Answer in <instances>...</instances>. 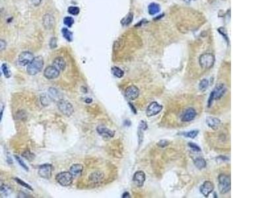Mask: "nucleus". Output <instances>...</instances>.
Returning <instances> with one entry per match:
<instances>
[{"label": "nucleus", "mask_w": 264, "mask_h": 198, "mask_svg": "<svg viewBox=\"0 0 264 198\" xmlns=\"http://www.w3.org/2000/svg\"><path fill=\"white\" fill-rule=\"evenodd\" d=\"M44 67V59L42 56H36L34 58L26 68V71L30 75H35L42 71Z\"/></svg>", "instance_id": "obj_1"}, {"label": "nucleus", "mask_w": 264, "mask_h": 198, "mask_svg": "<svg viewBox=\"0 0 264 198\" xmlns=\"http://www.w3.org/2000/svg\"><path fill=\"white\" fill-rule=\"evenodd\" d=\"M219 180V190L221 193L225 194L230 192L231 188V179L229 175L221 174L218 177Z\"/></svg>", "instance_id": "obj_2"}, {"label": "nucleus", "mask_w": 264, "mask_h": 198, "mask_svg": "<svg viewBox=\"0 0 264 198\" xmlns=\"http://www.w3.org/2000/svg\"><path fill=\"white\" fill-rule=\"evenodd\" d=\"M227 88L223 84H219L215 88L210 94V97L208 100V107L211 106L214 100H219L227 92Z\"/></svg>", "instance_id": "obj_3"}, {"label": "nucleus", "mask_w": 264, "mask_h": 198, "mask_svg": "<svg viewBox=\"0 0 264 198\" xmlns=\"http://www.w3.org/2000/svg\"><path fill=\"white\" fill-rule=\"evenodd\" d=\"M215 60V56L211 53H204L200 57L199 63L203 69L208 70L213 66Z\"/></svg>", "instance_id": "obj_4"}, {"label": "nucleus", "mask_w": 264, "mask_h": 198, "mask_svg": "<svg viewBox=\"0 0 264 198\" xmlns=\"http://www.w3.org/2000/svg\"><path fill=\"white\" fill-rule=\"evenodd\" d=\"M58 108L60 111L62 112L63 115L67 117L71 116L74 112V107H73V106L70 102H69L67 101L63 100V99H61V100L58 101Z\"/></svg>", "instance_id": "obj_5"}, {"label": "nucleus", "mask_w": 264, "mask_h": 198, "mask_svg": "<svg viewBox=\"0 0 264 198\" xmlns=\"http://www.w3.org/2000/svg\"><path fill=\"white\" fill-rule=\"evenodd\" d=\"M73 177L70 172H62L58 174L56 176V180L62 186H68L72 184Z\"/></svg>", "instance_id": "obj_6"}, {"label": "nucleus", "mask_w": 264, "mask_h": 198, "mask_svg": "<svg viewBox=\"0 0 264 198\" xmlns=\"http://www.w3.org/2000/svg\"><path fill=\"white\" fill-rule=\"evenodd\" d=\"M163 108V106L159 104L158 102H153L148 106L146 110V115L148 117L154 116L161 112Z\"/></svg>", "instance_id": "obj_7"}, {"label": "nucleus", "mask_w": 264, "mask_h": 198, "mask_svg": "<svg viewBox=\"0 0 264 198\" xmlns=\"http://www.w3.org/2000/svg\"><path fill=\"white\" fill-rule=\"evenodd\" d=\"M34 55L30 52H23L19 56V63L22 66H26L29 65L30 62H32L33 60L34 59Z\"/></svg>", "instance_id": "obj_8"}, {"label": "nucleus", "mask_w": 264, "mask_h": 198, "mask_svg": "<svg viewBox=\"0 0 264 198\" xmlns=\"http://www.w3.org/2000/svg\"><path fill=\"white\" fill-rule=\"evenodd\" d=\"M52 166L50 164H44L39 169V176L44 179H49L52 176Z\"/></svg>", "instance_id": "obj_9"}, {"label": "nucleus", "mask_w": 264, "mask_h": 198, "mask_svg": "<svg viewBox=\"0 0 264 198\" xmlns=\"http://www.w3.org/2000/svg\"><path fill=\"white\" fill-rule=\"evenodd\" d=\"M125 95L126 98L130 101L135 100L139 95V90L136 86L131 85L125 89Z\"/></svg>", "instance_id": "obj_10"}, {"label": "nucleus", "mask_w": 264, "mask_h": 198, "mask_svg": "<svg viewBox=\"0 0 264 198\" xmlns=\"http://www.w3.org/2000/svg\"><path fill=\"white\" fill-rule=\"evenodd\" d=\"M60 75V71L52 66H48L44 71V75L48 79H53L57 78Z\"/></svg>", "instance_id": "obj_11"}, {"label": "nucleus", "mask_w": 264, "mask_h": 198, "mask_svg": "<svg viewBox=\"0 0 264 198\" xmlns=\"http://www.w3.org/2000/svg\"><path fill=\"white\" fill-rule=\"evenodd\" d=\"M133 181L137 187H142L145 181V174L143 171H137L133 177Z\"/></svg>", "instance_id": "obj_12"}, {"label": "nucleus", "mask_w": 264, "mask_h": 198, "mask_svg": "<svg viewBox=\"0 0 264 198\" xmlns=\"http://www.w3.org/2000/svg\"><path fill=\"white\" fill-rule=\"evenodd\" d=\"M214 185L211 182L206 181L200 187V192L205 197H208L214 190Z\"/></svg>", "instance_id": "obj_13"}, {"label": "nucleus", "mask_w": 264, "mask_h": 198, "mask_svg": "<svg viewBox=\"0 0 264 198\" xmlns=\"http://www.w3.org/2000/svg\"><path fill=\"white\" fill-rule=\"evenodd\" d=\"M196 116V111L193 108H189L186 110L185 113L182 118V121L183 122H188L192 121Z\"/></svg>", "instance_id": "obj_14"}, {"label": "nucleus", "mask_w": 264, "mask_h": 198, "mask_svg": "<svg viewBox=\"0 0 264 198\" xmlns=\"http://www.w3.org/2000/svg\"><path fill=\"white\" fill-rule=\"evenodd\" d=\"M97 131L98 133V134H100L101 136L104 137V138H113L114 134H115L114 131L110 130L108 128L102 126L97 127Z\"/></svg>", "instance_id": "obj_15"}, {"label": "nucleus", "mask_w": 264, "mask_h": 198, "mask_svg": "<svg viewBox=\"0 0 264 198\" xmlns=\"http://www.w3.org/2000/svg\"><path fill=\"white\" fill-rule=\"evenodd\" d=\"M53 66L60 72L61 71H63L65 70L66 67V63L62 58L58 57L53 60Z\"/></svg>", "instance_id": "obj_16"}, {"label": "nucleus", "mask_w": 264, "mask_h": 198, "mask_svg": "<svg viewBox=\"0 0 264 198\" xmlns=\"http://www.w3.org/2000/svg\"><path fill=\"white\" fill-rule=\"evenodd\" d=\"M83 170V166L81 164H74L73 165L70 170V172L72 174L73 176L77 177L81 174Z\"/></svg>", "instance_id": "obj_17"}, {"label": "nucleus", "mask_w": 264, "mask_h": 198, "mask_svg": "<svg viewBox=\"0 0 264 198\" xmlns=\"http://www.w3.org/2000/svg\"><path fill=\"white\" fill-rule=\"evenodd\" d=\"M54 24V18L52 15L50 14H46L43 17V25L46 29H49L53 27Z\"/></svg>", "instance_id": "obj_18"}, {"label": "nucleus", "mask_w": 264, "mask_h": 198, "mask_svg": "<svg viewBox=\"0 0 264 198\" xmlns=\"http://www.w3.org/2000/svg\"><path fill=\"white\" fill-rule=\"evenodd\" d=\"M206 123L209 128L213 129H216L220 125L221 120L219 118H217L208 117L206 119Z\"/></svg>", "instance_id": "obj_19"}, {"label": "nucleus", "mask_w": 264, "mask_h": 198, "mask_svg": "<svg viewBox=\"0 0 264 198\" xmlns=\"http://www.w3.org/2000/svg\"><path fill=\"white\" fill-rule=\"evenodd\" d=\"M104 179V174L101 171L92 173L89 176V180L93 183H99Z\"/></svg>", "instance_id": "obj_20"}, {"label": "nucleus", "mask_w": 264, "mask_h": 198, "mask_svg": "<svg viewBox=\"0 0 264 198\" xmlns=\"http://www.w3.org/2000/svg\"><path fill=\"white\" fill-rule=\"evenodd\" d=\"M160 11V7L159 4L155 3H152L148 7L149 13L151 15H154L158 13Z\"/></svg>", "instance_id": "obj_21"}, {"label": "nucleus", "mask_w": 264, "mask_h": 198, "mask_svg": "<svg viewBox=\"0 0 264 198\" xmlns=\"http://www.w3.org/2000/svg\"><path fill=\"white\" fill-rule=\"evenodd\" d=\"M194 165L198 169L201 170L205 168L207 165V162L202 157H197L194 160Z\"/></svg>", "instance_id": "obj_22"}, {"label": "nucleus", "mask_w": 264, "mask_h": 198, "mask_svg": "<svg viewBox=\"0 0 264 198\" xmlns=\"http://www.w3.org/2000/svg\"><path fill=\"white\" fill-rule=\"evenodd\" d=\"M133 13H129L125 17L122 19L121 21V24L123 26H128L133 21Z\"/></svg>", "instance_id": "obj_23"}, {"label": "nucleus", "mask_w": 264, "mask_h": 198, "mask_svg": "<svg viewBox=\"0 0 264 198\" xmlns=\"http://www.w3.org/2000/svg\"><path fill=\"white\" fill-rule=\"evenodd\" d=\"M49 93H50V98H53V99H56V100H61V96L60 94L58 92V90H57L56 89L54 88H50L49 89Z\"/></svg>", "instance_id": "obj_24"}, {"label": "nucleus", "mask_w": 264, "mask_h": 198, "mask_svg": "<svg viewBox=\"0 0 264 198\" xmlns=\"http://www.w3.org/2000/svg\"><path fill=\"white\" fill-rule=\"evenodd\" d=\"M62 33L65 38L68 42H71L73 40V34L71 31H70L67 28H63L62 29Z\"/></svg>", "instance_id": "obj_25"}, {"label": "nucleus", "mask_w": 264, "mask_h": 198, "mask_svg": "<svg viewBox=\"0 0 264 198\" xmlns=\"http://www.w3.org/2000/svg\"><path fill=\"white\" fill-rule=\"evenodd\" d=\"M112 72L113 75L114 76H116V77L118 78H121L123 77L124 75V71L118 67H113L112 68Z\"/></svg>", "instance_id": "obj_26"}, {"label": "nucleus", "mask_w": 264, "mask_h": 198, "mask_svg": "<svg viewBox=\"0 0 264 198\" xmlns=\"http://www.w3.org/2000/svg\"><path fill=\"white\" fill-rule=\"evenodd\" d=\"M198 133H199L198 130H192V131H190L182 133V134H180V135H183V136L186 137V138L194 139L197 135Z\"/></svg>", "instance_id": "obj_27"}, {"label": "nucleus", "mask_w": 264, "mask_h": 198, "mask_svg": "<svg viewBox=\"0 0 264 198\" xmlns=\"http://www.w3.org/2000/svg\"><path fill=\"white\" fill-rule=\"evenodd\" d=\"M209 87V81L207 79H202L199 85V89L201 91H205Z\"/></svg>", "instance_id": "obj_28"}, {"label": "nucleus", "mask_w": 264, "mask_h": 198, "mask_svg": "<svg viewBox=\"0 0 264 198\" xmlns=\"http://www.w3.org/2000/svg\"><path fill=\"white\" fill-rule=\"evenodd\" d=\"M2 71H3V74H4L5 77L6 78H9L11 75V71L9 70L8 66H7V64L3 63L2 65Z\"/></svg>", "instance_id": "obj_29"}, {"label": "nucleus", "mask_w": 264, "mask_h": 198, "mask_svg": "<svg viewBox=\"0 0 264 198\" xmlns=\"http://www.w3.org/2000/svg\"><path fill=\"white\" fill-rule=\"evenodd\" d=\"M63 22L65 25H66L68 27H71L74 23V19L71 17H66L64 18Z\"/></svg>", "instance_id": "obj_30"}, {"label": "nucleus", "mask_w": 264, "mask_h": 198, "mask_svg": "<svg viewBox=\"0 0 264 198\" xmlns=\"http://www.w3.org/2000/svg\"><path fill=\"white\" fill-rule=\"evenodd\" d=\"M68 12L72 15H77L80 12V9L78 7L71 6L68 8Z\"/></svg>", "instance_id": "obj_31"}, {"label": "nucleus", "mask_w": 264, "mask_h": 198, "mask_svg": "<svg viewBox=\"0 0 264 198\" xmlns=\"http://www.w3.org/2000/svg\"><path fill=\"white\" fill-rule=\"evenodd\" d=\"M15 180L19 184L22 186V187H25V188H27L29 189L32 190V191L33 190V188L31 187V186H30V185H29L27 183H26V182H25L24 181H22V180H21V179H19V178H15Z\"/></svg>", "instance_id": "obj_32"}, {"label": "nucleus", "mask_w": 264, "mask_h": 198, "mask_svg": "<svg viewBox=\"0 0 264 198\" xmlns=\"http://www.w3.org/2000/svg\"><path fill=\"white\" fill-rule=\"evenodd\" d=\"M15 158L16 159V161L18 162V163L21 165V166H22V168H23L25 170H26V171H29V167L26 165V164L23 161H22V159L21 158H20L17 155H15Z\"/></svg>", "instance_id": "obj_33"}, {"label": "nucleus", "mask_w": 264, "mask_h": 198, "mask_svg": "<svg viewBox=\"0 0 264 198\" xmlns=\"http://www.w3.org/2000/svg\"><path fill=\"white\" fill-rule=\"evenodd\" d=\"M188 146L192 148V149L194 151H195V152H200L201 150V148H200V147H199L198 145H197L196 144H195V143H192V142H190L189 143H188Z\"/></svg>", "instance_id": "obj_34"}, {"label": "nucleus", "mask_w": 264, "mask_h": 198, "mask_svg": "<svg viewBox=\"0 0 264 198\" xmlns=\"http://www.w3.org/2000/svg\"><path fill=\"white\" fill-rule=\"evenodd\" d=\"M22 156H23V157H25L27 160H29V161H32L33 158L34 157V155L30 153V151L25 152V153H24V154H22Z\"/></svg>", "instance_id": "obj_35"}, {"label": "nucleus", "mask_w": 264, "mask_h": 198, "mask_svg": "<svg viewBox=\"0 0 264 198\" xmlns=\"http://www.w3.org/2000/svg\"><path fill=\"white\" fill-rule=\"evenodd\" d=\"M50 47L52 49H54L57 47V40L56 38L52 37L50 40Z\"/></svg>", "instance_id": "obj_36"}, {"label": "nucleus", "mask_w": 264, "mask_h": 198, "mask_svg": "<svg viewBox=\"0 0 264 198\" xmlns=\"http://www.w3.org/2000/svg\"><path fill=\"white\" fill-rule=\"evenodd\" d=\"M157 145L160 147H165L166 146L169 145V142H168V141H166V140H161V141H160Z\"/></svg>", "instance_id": "obj_37"}, {"label": "nucleus", "mask_w": 264, "mask_h": 198, "mask_svg": "<svg viewBox=\"0 0 264 198\" xmlns=\"http://www.w3.org/2000/svg\"><path fill=\"white\" fill-rule=\"evenodd\" d=\"M7 43H5V40L0 39V52L4 50L6 48Z\"/></svg>", "instance_id": "obj_38"}, {"label": "nucleus", "mask_w": 264, "mask_h": 198, "mask_svg": "<svg viewBox=\"0 0 264 198\" xmlns=\"http://www.w3.org/2000/svg\"><path fill=\"white\" fill-rule=\"evenodd\" d=\"M3 110H4V105L2 103H0V122H1L2 119Z\"/></svg>", "instance_id": "obj_39"}, {"label": "nucleus", "mask_w": 264, "mask_h": 198, "mask_svg": "<svg viewBox=\"0 0 264 198\" xmlns=\"http://www.w3.org/2000/svg\"><path fill=\"white\" fill-rule=\"evenodd\" d=\"M43 0H31V2L34 6H39Z\"/></svg>", "instance_id": "obj_40"}, {"label": "nucleus", "mask_w": 264, "mask_h": 198, "mask_svg": "<svg viewBox=\"0 0 264 198\" xmlns=\"http://www.w3.org/2000/svg\"><path fill=\"white\" fill-rule=\"evenodd\" d=\"M122 197H123V198H129V197H130V195H129V192H124L123 193V195H122Z\"/></svg>", "instance_id": "obj_41"}, {"label": "nucleus", "mask_w": 264, "mask_h": 198, "mask_svg": "<svg viewBox=\"0 0 264 198\" xmlns=\"http://www.w3.org/2000/svg\"><path fill=\"white\" fill-rule=\"evenodd\" d=\"M129 107L132 108V111L133 112V113H134V114H136V113H137V112H136V109L134 108V106H133V105L132 104H131V103H129Z\"/></svg>", "instance_id": "obj_42"}, {"label": "nucleus", "mask_w": 264, "mask_h": 198, "mask_svg": "<svg viewBox=\"0 0 264 198\" xmlns=\"http://www.w3.org/2000/svg\"><path fill=\"white\" fill-rule=\"evenodd\" d=\"M3 181L1 180V178H0V189H1L3 186Z\"/></svg>", "instance_id": "obj_43"}, {"label": "nucleus", "mask_w": 264, "mask_h": 198, "mask_svg": "<svg viewBox=\"0 0 264 198\" xmlns=\"http://www.w3.org/2000/svg\"><path fill=\"white\" fill-rule=\"evenodd\" d=\"M1 75H2V73H1V70H0V77H1Z\"/></svg>", "instance_id": "obj_44"}]
</instances>
